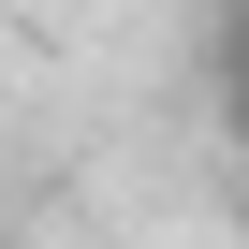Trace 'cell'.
Wrapping results in <instances>:
<instances>
[{
    "instance_id": "obj_1",
    "label": "cell",
    "mask_w": 249,
    "mask_h": 249,
    "mask_svg": "<svg viewBox=\"0 0 249 249\" xmlns=\"http://www.w3.org/2000/svg\"><path fill=\"white\" fill-rule=\"evenodd\" d=\"M234 205H249V191H234Z\"/></svg>"
}]
</instances>
